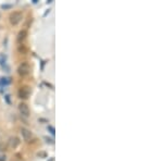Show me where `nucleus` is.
I'll return each mask as SVG.
<instances>
[{"mask_svg": "<svg viewBox=\"0 0 163 161\" xmlns=\"http://www.w3.org/2000/svg\"><path fill=\"white\" fill-rule=\"evenodd\" d=\"M22 17H23V15H22L21 12H13V13L10 14L9 21H10V23L12 25H17V24H19L22 21Z\"/></svg>", "mask_w": 163, "mask_h": 161, "instance_id": "f257e3e1", "label": "nucleus"}, {"mask_svg": "<svg viewBox=\"0 0 163 161\" xmlns=\"http://www.w3.org/2000/svg\"><path fill=\"white\" fill-rule=\"evenodd\" d=\"M30 65H28V63H26V62H23L22 64H20V67H19V69H17V72H19V74L20 75H22V76H25V75H27V74L30 73Z\"/></svg>", "mask_w": 163, "mask_h": 161, "instance_id": "f03ea898", "label": "nucleus"}, {"mask_svg": "<svg viewBox=\"0 0 163 161\" xmlns=\"http://www.w3.org/2000/svg\"><path fill=\"white\" fill-rule=\"evenodd\" d=\"M19 110H20L22 115H24V117H28V114H30V109H28L26 104H23V102H22V104H19Z\"/></svg>", "mask_w": 163, "mask_h": 161, "instance_id": "7ed1b4c3", "label": "nucleus"}, {"mask_svg": "<svg viewBox=\"0 0 163 161\" xmlns=\"http://www.w3.org/2000/svg\"><path fill=\"white\" fill-rule=\"evenodd\" d=\"M21 134H22V136H23V138L25 139V141H30V137H32V133H30L27 128H21Z\"/></svg>", "mask_w": 163, "mask_h": 161, "instance_id": "20e7f679", "label": "nucleus"}, {"mask_svg": "<svg viewBox=\"0 0 163 161\" xmlns=\"http://www.w3.org/2000/svg\"><path fill=\"white\" fill-rule=\"evenodd\" d=\"M28 95H30V91H28V88H27V87L21 88L20 91H19V97H20V98L26 99V98L28 97Z\"/></svg>", "mask_w": 163, "mask_h": 161, "instance_id": "39448f33", "label": "nucleus"}, {"mask_svg": "<svg viewBox=\"0 0 163 161\" xmlns=\"http://www.w3.org/2000/svg\"><path fill=\"white\" fill-rule=\"evenodd\" d=\"M19 144H20L19 138L15 137V136H13V137H10V139H9V146H10L11 148H15Z\"/></svg>", "mask_w": 163, "mask_h": 161, "instance_id": "423d86ee", "label": "nucleus"}, {"mask_svg": "<svg viewBox=\"0 0 163 161\" xmlns=\"http://www.w3.org/2000/svg\"><path fill=\"white\" fill-rule=\"evenodd\" d=\"M26 36H27V32L25 30H21L20 33H19V36H17V41L19 43H23L24 41V39L26 38Z\"/></svg>", "mask_w": 163, "mask_h": 161, "instance_id": "0eeeda50", "label": "nucleus"}, {"mask_svg": "<svg viewBox=\"0 0 163 161\" xmlns=\"http://www.w3.org/2000/svg\"><path fill=\"white\" fill-rule=\"evenodd\" d=\"M37 156H38V157H46V152H38Z\"/></svg>", "mask_w": 163, "mask_h": 161, "instance_id": "6e6552de", "label": "nucleus"}, {"mask_svg": "<svg viewBox=\"0 0 163 161\" xmlns=\"http://www.w3.org/2000/svg\"><path fill=\"white\" fill-rule=\"evenodd\" d=\"M0 161H6V157H4V156H1V154H0Z\"/></svg>", "mask_w": 163, "mask_h": 161, "instance_id": "1a4fd4ad", "label": "nucleus"}, {"mask_svg": "<svg viewBox=\"0 0 163 161\" xmlns=\"http://www.w3.org/2000/svg\"><path fill=\"white\" fill-rule=\"evenodd\" d=\"M49 130H50V131H51V133H52V134H54V130H53V128H51V126H49Z\"/></svg>", "mask_w": 163, "mask_h": 161, "instance_id": "9d476101", "label": "nucleus"}]
</instances>
